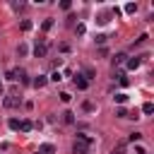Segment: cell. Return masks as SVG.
<instances>
[{
  "label": "cell",
  "mask_w": 154,
  "mask_h": 154,
  "mask_svg": "<svg viewBox=\"0 0 154 154\" xmlns=\"http://www.w3.org/2000/svg\"><path fill=\"white\" fill-rule=\"evenodd\" d=\"M91 147V137L89 135H77V140L72 142V154H87Z\"/></svg>",
  "instance_id": "cell-1"
},
{
  "label": "cell",
  "mask_w": 154,
  "mask_h": 154,
  "mask_svg": "<svg viewBox=\"0 0 154 154\" xmlns=\"http://www.w3.org/2000/svg\"><path fill=\"white\" fill-rule=\"evenodd\" d=\"M19 101H22L19 96H5L2 106H5V108H17V106H19Z\"/></svg>",
  "instance_id": "cell-2"
},
{
  "label": "cell",
  "mask_w": 154,
  "mask_h": 154,
  "mask_svg": "<svg viewBox=\"0 0 154 154\" xmlns=\"http://www.w3.org/2000/svg\"><path fill=\"white\" fill-rule=\"evenodd\" d=\"M55 152V147L51 144V142H43L41 147H38V154H53Z\"/></svg>",
  "instance_id": "cell-3"
},
{
  "label": "cell",
  "mask_w": 154,
  "mask_h": 154,
  "mask_svg": "<svg viewBox=\"0 0 154 154\" xmlns=\"http://www.w3.org/2000/svg\"><path fill=\"white\" fill-rule=\"evenodd\" d=\"M34 55H36V58H43V55H46V43H36V46H34Z\"/></svg>",
  "instance_id": "cell-4"
},
{
  "label": "cell",
  "mask_w": 154,
  "mask_h": 154,
  "mask_svg": "<svg viewBox=\"0 0 154 154\" xmlns=\"http://www.w3.org/2000/svg\"><path fill=\"white\" fill-rule=\"evenodd\" d=\"M75 87H77V89H87V87H89V82H87L82 75H77V77H75Z\"/></svg>",
  "instance_id": "cell-5"
},
{
  "label": "cell",
  "mask_w": 154,
  "mask_h": 154,
  "mask_svg": "<svg viewBox=\"0 0 154 154\" xmlns=\"http://www.w3.org/2000/svg\"><path fill=\"white\" fill-rule=\"evenodd\" d=\"M46 82H48V77H46V75H38V77L34 79V87L41 89V87H46Z\"/></svg>",
  "instance_id": "cell-6"
},
{
  "label": "cell",
  "mask_w": 154,
  "mask_h": 154,
  "mask_svg": "<svg viewBox=\"0 0 154 154\" xmlns=\"http://www.w3.org/2000/svg\"><path fill=\"white\" fill-rule=\"evenodd\" d=\"M140 63H142V60H140L137 55H135V58H130V60H128V70H137V67H140Z\"/></svg>",
  "instance_id": "cell-7"
},
{
  "label": "cell",
  "mask_w": 154,
  "mask_h": 154,
  "mask_svg": "<svg viewBox=\"0 0 154 154\" xmlns=\"http://www.w3.org/2000/svg\"><path fill=\"white\" fill-rule=\"evenodd\" d=\"M60 116H63V123H67V125L75 123V113H72V111H65V113H60Z\"/></svg>",
  "instance_id": "cell-8"
},
{
  "label": "cell",
  "mask_w": 154,
  "mask_h": 154,
  "mask_svg": "<svg viewBox=\"0 0 154 154\" xmlns=\"http://www.w3.org/2000/svg\"><path fill=\"white\" fill-rule=\"evenodd\" d=\"M31 128H34V125H31V120H19V130H22V132H29Z\"/></svg>",
  "instance_id": "cell-9"
},
{
  "label": "cell",
  "mask_w": 154,
  "mask_h": 154,
  "mask_svg": "<svg viewBox=\"0 0 154 154\" xmlns=\"http://www.w3.org/2000/svg\"><path fill=\"white\" fill-rule=\"evenodd\" d=\"M113 99H116V103H120V106H123V103L128 101V94H125V91H120V94H116Z\"/></svg>",
  "instance_id": "cell-10"
},
{
  "label": "cell",
  "mask_w": 154,
  "mask_h": 154,
  "mask_svg": "<svg viewBox=\"0 0 154 154\" xmlns=\"http://www.w3.org/2000/svg\"><path fill=\"white\" fill-rule=\"evenodd\" d=\"M111 154H125V142H120V144H116Z\"/></svg>",
  "instance_id": "cell-11"
},
{
  "label": "cell",
  "mask_w": 154,
  "mask_h": 154,
  "mask_svg": "<svg viewBox=\"0 0 154 154\" xmlns=\"http://www.w3.org/2000/svg\"><path fill=\"white\" fill-rule=\"evenodd\" d=\"M125 12H128V14H135V12H137V5H135V2H128V5H125Z\"/></svg>",
  "instance_id": "cell-12"
},
{
  "label": "cell",
  "mask_w": 154,
  "mask_h": 154,
  "mask_svg": "<svg viewBox=\"0 0 154 154\" xmlns=\"http://www.w3.org/2000/svg\"><path fill=\"white\" fill-rule=\"evenodd\" d=\"M125 58H128L125 53H118V55L113 58V65H120V63H125Z\"/></svg>",
  "instance_id": "cell-13"
},
{
  "label": "cell",
  "mask_w": 154,
  "mask_h": 154,
  "mask_svg": "<svg viewBox=\"0 0 154 154\" xmlns=\"http://www.w3.org/2000/svg\"><path fill=\"white\" fill-rule=\"evenodd\" d=\"M142 113H147V116H149V113H154V103H149V101H147V103L142 106Z\"/></svg>",
  "instance_id": "cell-14"
},
{
  "label": "cell",
  "mask_w": 154,
  "mask_h": 154,
  "mask_svg": "<svg viewBox=\"0 0 154 154\" xmlns=\"http://www.w3.org/2000/svg\"><path fill=\"white\" fill-rule=\"evenodd\" d=\"M116 116H118V118H130V113H128V111H125L123 106H120V108L116 111Z\"/></svg>",
  "instance_id": "cell-15"
},
{
  "label": "cell",
  "mask_w": 154,
  "mask_h": 154,
  "mask_svg": "<svg viewBox=\"0 0 154 154\" xmlns=\"http://www.w3.org/2000/svg\"><path fill=\"white\" fill-rule=\"evenodd\" d=\"M7 125H10L12 130H19V120H17V118H10V123H7Z\"/></svg>",
  "instance_id": "cell-16"
},
{
  "label": "cell",
  "mask_w": 154,
  "mask_h": 154,
  "mask_svg": "<svg viewBox=\"0 0 154 154\" xmlns=\"http://www.w3.org/2000/svg\"><path fill=\"white\" fill-rule=\"evenodd\" d=\"M140 137H142V132H130L128 140H130V142H140Z\"/></svg>",
  "instance_id": "cell-17"
},
{
  "label": "cell",
  "mask_w": 154,
  "mask_h": 154,
  "mask_svg": "<svg viewBox=\"0 0 154 154\" xmlns=\"http://www.w3.org/2000/svg\"><path fill=\"white\" fill-rule=\"evenodd\" d=\"M99 24H108V12H103V14H99Z\"/></svg>",
  "instance_id": "cell-18"
},
{
  "label": "cell",
  "mask_w": 154,
  "mask_h": 154,
  "mask_svg": "<svg viewBox=\"0 0 154 154\" xmlns=\"http://www.w3.org/2000/svg\"><path fill=\"white\" fill-rule=\"evenodd\" d=\"M29 29H31V22L24 19V22H22V31H29Z\"/></svg>",
  "instance_id": "cell-19"
},
{
  "label": "cell",
  "mask_w": 154,
  "mask_h": 154,
  "mask_svg": "<svg viewBox=\"0 0 154 154\" xmlns=\"http://www.w3.org/2000/svg\"><path fill=\"white\" fill-rule=\"evenodd\" d=\"M147 38H149V36H147V34H142V36H140V38H137V41H135V46H142V43H144V41H147Z\"/></svg>",
  "instance_id": "cell-20"
},
{
  "label": "cell",
  "mask_w": 154,
  "mask_h": 154,
  "mask_svg": "<svg viewBox=\"0 0 154 154\" xmlns=\"http://www.w3.org/2000/svg\"><path fill=\"white\" fill-rule=\"evenodd\" d=\"M70 99H72V96H70V94H67V91H63V94H60V101H63V103H67V101H70Z\"/></svg>",
  "instance_id": "cell-21"
},
{
  "label": "cell",
  "mask_w": 154,
  "mask_h": 154,
  "mask_svg": "<svg viewBox=\"0 0 154 154\" xmlns=\"http://www.w3.org/2000/svg\"><path fill=\"white\" fill-rule=\"evenodd\" d=\"M51 26H53V19H46V22H43V31H48Z\"/></svg>",
  "instance_id": "cell-22"
},
{
  "label": "cell",
  "mask_w": 154,
  "mask_h": 154,
  "mask_svg": "<svg viewBox=\"0 0 154 154\" xmlns=\"http://www.w3.org/2000/svg\"><path fill=\"white\" fill-rule=\"evenodd\" d=\"M51 79H53V82H60V79H63V77H60V72H58V70H55V72H53V75H51Z\"/></svg>",
  "instance_id": "cell-23"
},
{
  "label": "cell",
  "mask_w": 154,
  "mask_h": 154,
  "mask_svg": "<svg viewBox=\"0 0 154 154\" xmlns=\"http://www.w3.org/2000/svg\"><path fill=\"white\" fill-rule=\"evenodd\" d=\"M60 7H63V10H70L72 5H70V0H63V2H60Z\"/></svg>",
  "instance_id": "cell-24"
},
{
  "label": "cell",
  "mask_w": 154,
  "mask_h": 154,
  "mask_svg": "<svg viewBox=\"0 0 154 154\" xmlns=\"http://www.w3.org/2000/svg\"><path fill=\"white\" fill-rule=\"evenodd\" d=\"M17 53H19V55H26V46H24V43H22V46H19V48H17Z\"/></svg>",
  "instance_id": "cell-25"
},
{
  "label": "cell",
  "mask_w": 154,
  "mask_h": 154,
  "mask_svg": "<svg viewBox=\"0 0 154 154\" xmlns=\"http://www.w3.org/2000/svg\"><path fill=\"white\" fill-rule=\"evenodd\" d=\"M135 154H147V149H144V147H140V144H137V147H135Z\"/></svg>",
  "instance_id": "cell-26"
},
{
  "label": "cell",
  "mask_w": 154,
  "mask_h": 154,
  "mask_svg": "<svg viewBox=\"0 0 154 154\" xmlns=\"http://www.w3.org/2000/svg\"><path fill=\"white\" fill-rule=\"evenodd\" d=\"M0 96H2V84H0Z\"/></svg>",
  "instance_id": "cell-27"
}]
</instances>
